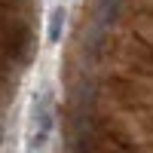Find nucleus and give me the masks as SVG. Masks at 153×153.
I'll return each mask as SVG.
<instances>
[{"instance_id":"f257e3e1","label":"nucleus","mask_w":153,"mask_h":153,"mask_svg":"<svg viewBox=\"0 0 153 153\" xmlns=\"http://www.w3.org/2000/svg\"><path fill=\"white\" fill-rule=\"evenodd\" d=\"M52 129H55V95H52V89H40V92H34L31 113H28L25 153H46Z\"/></svg>"},{"instance_id":"f03ea898","label":"nucleus","mask_w":153,"mask_h":153,"mask_svg":"<svg viewBox=\"0 0 153 153\" xmlns=\"http://www.w3.org/2000/svg\"><path fill=\"white\" fill-rule=\"evenodd\" d=\"M65 25H68V9H65V3H55L49 9V19H46V40H49V46L61 43Z\"/></svg>"},{"instance_id":"7ed1b4c3","label":"nucleus","mask_w":153,"mask_h":153,"mask_svg":"<svg viewBox=\"0 0 153 153\" xmlns=\"http://www.w3.org/2000/svg\"><path fill=\"white\" fill-rule=\"evenodd\" d=\"M61 3H65V0H61Z\"/></svg>"}]
</instances>
